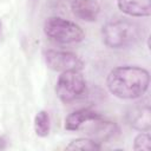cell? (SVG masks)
Returning a JSON list of instances; mask_svg holds the SVG:
<instances>
[{
	"mask_svg": "<svg viewBox=\"0 0 151 151\" xmlns=\"http://www.w3.org/2000/svg\"><path fill=\"white\" fill-rule=\"evenodd\" d=\"M149 84V72L143 67L132 65L114 67L106 78L107 90L120 99L140 98L147 91Z\"/></svg>",
	"mask_w": 151,
	"mask_h": 151,
	"instance_id": "cell-1",
	"label": "cell"
},
{
	"mask_svg": "<svg viewBox=\"0 0 151 151\" xmlns=\"http://www.w3.org/2000/svg\"><path fill=\"white\" fill-rule=\"evenodd\" d=\"M104 44L114 50L130 48L140 39V29L138 25L126 19H117L109 21L101 29Z\"/></svg>",
	"mask_w": 151,
	"mask_h": 151,
	"instance_id": "cell-2",
	"label": "cell"
},
{
	"mask_svg": "<svg viewBox=\"0 0 151 151\" xmlns=\"http://www.w3.org/2000/svg\"><path fill=\"white\" fill-rule=\"evenodd\" d=\"M44 33L52 41L63 45L77 44L85 38V33L79 25L60 17L48 18L44 22Z\"/></svg>",
	"mask_w": 151,
	"mask_h": 151,
	"instance_id": "cell-3",
	"label": "cell"
},
{
	"mask_svg": "<svg viewBox=\"0 0 151 151\" xmlns=\"http://www.w3.org/2000/svg\"><path fill=\"white\" fill-rule=\"evenodd\" d=\"M86 80L80 71L71 70L61 72L55 84V93L60 101L70 104L85 94Z\"/></svg>",
	"mask_w": 151,
	"mask_h": 151,
	"instance_id": "cell-4",
	"label": "cell"
},
{
	"mask_svg": "<svg viewBox=\"0 0 151 151\" xmlns=\"http://www.w3.org/2000/svg\"><path fill=\"white\" fill-rule=\"evenodd\" d=\"M44 59L48 68L57 72H65L71 70L80 71L84 67L83 60L73 52L46 50L44 52Z\"/></svg>",
	"mask_w": 151,
	"mask_h": 151,
	"instance_id": "cell-5",
	"label": "cell"
},
{
	"mask_svg": "<svg viewBox=\"0 0 151 151\" xmlns=\"http://www.w3.org/2000/svg\"><path fill=\"white\" fill-rule=\"evenodd\" d=\"M126 122L138 131L149 132L151 129V109L149 105H134L126 112Z\"/></svg>",
	"mask_w": 151,
	"mask_h": 151,
	"instance_id": "cell-6",
	"label": "cell"
},
{
	"mask_svg": "<svg viewBox=\"0 0 151 151\" xmlns=\"http://www.w3.org/2000/svg\"><path fill=\"white\" fill-rule=\"evenodd\" d=\"M70 7L78 19L87 22L96 21L100 12V6L94 0H71Z\"/></svg>",
	"mask_w": 151,
	"mask_h": 151,
	"instance_id": "cell-7",
	"label": "cell"
},
{
	"mask_svg": "<svg viewBox=\"0 0 151 151\" xmlns=\"http://www.w3.org/2000/svg\"><path fill=\"white\" fill-rule=\"evenodd\" d=\"M120 12L130 17H150L151 0H117Z\"/></svg>",
	"mask_w": 151,
	"mask_h": 151,
	"instance_id": "cell-8",
	"label": "cell"
},
{
	"mask_svg": "<svg viewBox=\"0 0 151 151\" xmlns=\"http://www.w3.org/2000/svg\"><path fill=\"white\" fill-rule=\"evenodd\" d=\"M101 116L90 109H79L70 113L65 118V129L67 131H77L79 130L84 124L90 123L91 120L98 119Z\"/></svg>",
	"mask_w": 151,
	"mask_h": 151,
	"instance_id": "cell-9",
	"label": "cell"
},
{
	"mask_svg": "<svg viewBox=\"0 0 151 151\" xmlns=\"http://www.w3.org/2000/svg\"><path fill=\"white\" fill-rule=\"evenodd\" d=\"M51 130V118L47 111L41 110L34 117V132L39 137H46Z\"/></svg>",
	"mask_w": 151,
	"mask_h": 151,
	"instance_id": "cell-10",
	"label": "cell"
},
{
	"mask_svg": "<svg viewBox=\"0 0 151 151\" xmlns=\"http://www.w3.org/2000/svg\"><path fill=\"white\" fill-rule=\"evenodd\" d=\"M67 150H100L101 145L99 142L90 138H77L72 140L67 146Z\"/></svg>",
	"mask_w": 151,
	"mask_h": 151,
	"instance_id": "cell-11",
	"label": "cell"
},
{
	"mask_svg": "<svg viewBox=\"0 0 151 151\" xmlns=\"http://www.w3.org/2000/svg\"><path fill=\"white\" fill-rule=\"evenodd\" d=\"M133 149L136 151H150L151 150V137L149 132L139 133L133 140Z\"/></svg>",
	"mask_w": 151,
	"mask_h": 151,
	"instance_id": "cell-12",
	"label": "cell"
},
{
	"mask_svg": "<svg viewBox=\"0 0 151 151\" xmlns=\"http://www.w3.org/2000/svg\"><path fill=\"white\" fill-rule=\"evenodd\" d=\"M1 26H2V22H1V20H0V32H1Z\"/></svg>",
	"mask_w": 151,
	"mask_h": 151,
	"instance_id": "cell-13",
	"label": "cell"
}]
</instances>
